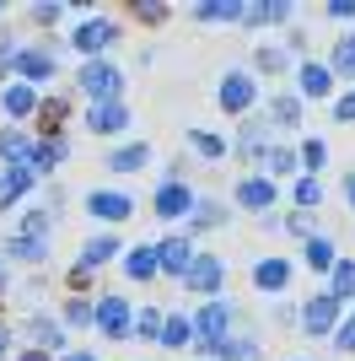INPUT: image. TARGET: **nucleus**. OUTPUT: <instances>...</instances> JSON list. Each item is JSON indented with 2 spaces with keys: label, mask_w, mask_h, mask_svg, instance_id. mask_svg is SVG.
Listing matches in <instances>:
<instances>
[{
  "label": "nucleus",
  "mask_w": 355,
  "mask_h": 361,
  "mask_svg": "<svg viewBox=\"0 0 355 361\" xmlns=\"http://www.w3.org/2000/svg\"><path fill=\"white\" fill-rule=\"evenodd\" d=\"M221 275H226V264H221L216 254H194L189 270L178 275V281H183L189 291H221Z\"/></svg>",
  "instance_id": "4"
},
{
  "label": "nucleus",
  "mask_w": 355,
  "mask_h": 361,
  "mask_svg": "<svg viewBox=\"0 0 355 361\" xmlns=\"http://www.w3.org/2000/svg\"><path fill=\"white\" fill-rule=\"evenodd\" d=\"M0 108L22 119V114H32V108H38V92H32L27 81H16V87H6V92H0Z\"/></svg>",
  "instance_id": "16"
},
{
  "label": "nucleus",
  "mask_w": 355,
  "mask_h": 361,
  "mask_svg": "<svg viewBox=\"0 0 355 361\" xmlns=\"http://www.w3.org/2000/svg\"><path fill=\"white\" fill-rule=\"evenodd\" d=\"M264 167H269V173H291V167H296V157L275 146V151H264Z\"/></svg>",
  "instance_id": "34"
},
{
  "label": "nucleus",
  "mask_w": 355,
  "mask_h": 361,
  "mask_svg": "<svg viewBox=\"0 0 355 361\" xmlns=\"http://www.w3.org/2000/svg\"><path fill=\"white\" fill-rule=\"evenodd\" d=\"M253 97H259V87H253V75H248V71H226V75H221V92H216V103H221L226 114H248Z\"/></svg>",
  "instance_id": "3"
},
{
  "label": "nucleus",
  "mask_w": 355,
  "mask_h": 361,
  "mask_svg": "<svg viewBox=\"0 0 355 361\" xmlns=\"http://www.w3.org/2000/svg\"><path fill=\"white\" fill-rule=\"evenodd\" d=\"M92 324H97L103 334H113V340H124V334H130V302L124 297H103L97 307H92Z\"/></svg>",
  "instance_id": "8"
},
{
  "label": "nucleus",
  "mask_w": 355,
  "mask_h": 361,
  "mask_svg": "<svg viewBox=\"0 0 355 361\" xmlns=\"http://www.w3.org/2000/svg\"><path fill=\"white\" fill-rule=\"evenodd\" d=\"M189 259H194V248L183 238H167L162 248H156V270H167V275H183L189 270Z\"/></svg>",
  "instance_id": "14"
},
{
  "label": "nucleus",
  "mask_w": 355,
  "mask_h": 361,
  "mask_svg": "<svg viewBox=\"0 0 355 361\" xmlns=\"http://www.w3.org/2000/svg\"><path fill=\"white\" fill-rule=\"evenodd\" d=\"M269 114H275V124H296L301 103H296V97H275V103H269Z\"/></svg>",
  "instance_id": "32"
},
{
  "label": "nucleus",
  "mask_w": 355,
  "mask_h": 361,
  "mask_svg": "<svg viewBox=\"0 0 355 361\" xmlns=\"http://www.w3.org/2000/svg\"><path fill=\"white\" fill-rule=\"evenodd\" d=\"M87 124H92V135H113V130L130 124V108H124V103H92Z\"/></svg>",
  "instance_id": "12"
},
{
  "label": "nucleus",
  "mask_w": 355,
  "mask_h": 361,
  "mask_svg": "<svg viewBox=\"0 0 355 361\" xmlns=\"http://www.w3.org/2000/svg\"><path fill=\"white\" fill-rule=\"evenodd\" d=\"M334 119H340V124H350V119H355V92H350V97H340V103H334Z\"/></svg>",
  "instance_id": "41"
},
{
  "label": "nucleus",
  "mask_w": 355,
  "mask_h": 361,
  "mask_svg": "<svg viewBox=\"0 0 355 361\" xmlns=\"http://www.w3.org/2000/svg\"><path fill=\"white\" fill-rule=\"evenodd\" d=\"M253 286L259 291H285L291 286V259H259V264H253Z\"/></svg>",
  "instance_id": "11"
},
{
  "label": "nucleus",
  "mask_w": 355,
  "mask_h": 361,
  "mask_svg": "<svg viewBox=\"0 0 355 361\" xmlns=\"http://www.w3.org/2000/svg\"><path fill=\"white\" fill-rule=\"evenodd\" d=\"M75 81H81V92H87L92 103H118V92H124V75H118L108 60H87Z\"/></svg>",
  "instance_id": "1"
},
{
  "label": "nucleus",
  "mask_w": 355,
  "mask_h": 361,
  "mask_svg": "<svg viewBox=\"0 0 355 361\" xmlns=\"http://www.w3.org/2000/svg\"><path fill=\"white\" fill-rule=\"evenodd\" d=\"M285 226H291L296 238H312V221H307V216H301V211H296V216H291V221H285Z\"/></svg>",
  "instance_id": "43"
},
{
  "label": "nucleus",
  "mask_w": 355,
  "mask_h": 361,
  "mask_svg": "<svg viewBox=\"0 0 355 361\" xmlns=\"http://www.w3.org/2000/svg\"><path fill=\"white\" fill-rule=\"evenodd\" d=\"M307 270H334V243L328 238H307Z\"/></svg>",
  "instance_id": "26"
},
{
  "label": "nucleus",
  "mask_w": 355,
  "mask_h": 361,
  "mask_svg": "<svg viewBox=\"0 0 355 361\" xmlns=\"http://www.w3.org/2000/svg\"><path fill=\"white\" fill-rule=\"evenodd\" d=\"M135 16H140V22H167V6H162V0H140Z\"/></svg>",
  "instance_id": "36"
},
{
  "label": "nucleus",
  "mask_w": 355,
  "mask_h": 361,
  "mask_svg": "<svg viewBox=\"0 0 355 361\" xmlns=\"http://www.w3.org/2000/svg\"><path fill=\"white\" fill-rule=\"evenodd\" d=\"M32 183H38V173H32L27 162H16V167H6V178H0V205H16V200L27 195Z\"/></svg>",
  "instance_id": "13"
},
{
  "label": "nucleus",
  "mask_w": 355,
  "mask_h": 361,
  "mask_svg": "<svg viewBox=\"0 0 355 361\" xmlns=\"http://www.w3.org/2000/svg\"><path fill=\"white\" fill-rule=\"evenodd\" d=\"M0 286H6V270H0Z\"/></svg>",
  "instance_id": "48"
},
{
  "label": "nucleus",
  "mask_w": 355,
  "mask_h": 361,
  "mask_svg": "<svg viewBox=\"0 0 355 361\" xmlns=\"http://www.w3.org/2000/svg\"><path fill=\"white\" fill-rule=\"evenodd\" d=\"M334 345H340L344 356L355 350V313H350V324H340V329H334Z\"/></svg>",
  "instance_id": "39"
},
{
  "label": "nucleus",
  "mask_w": 355,
  "mask_h": 361,
  "mask_svg": "<svg viewBox=\"0 0 355 361\" xmlns=\"http://www.w3.org/2000/svg\"><path fill=\"white\" fill-rule=\"evenodd\" d=\"M194 16L199 22H242V0H205Z\"/></svg>",
  "instance_id": "19"
},
{
  "label": "nucleus",
  "mask_w": 355,
  "mask_h": 361,
  "mask_svg": "<svg viewBox=\"0 0 355 361\" xmlns=\"http://www.w3.org/2000/svg\"><path fill=\"white\" fill-rule=\"evenodd\" d=\"M237 205H248V211H269V205H275V183H269L264 173L242 178V183H237Z\"/></svg>",
  "instance_id": "10"
},
{
  "label": "nucleus",
  "mask_w": 355,
  "mask_h": 361,
  "mask_svg": "<svg viewBox=\"0 0 355 361\" xmlns=\"http://www.w3.org/2000/svg\"><path fill=\"white\" fill-rule=\"evenodd\" d=\"M210 356H221V361H259V345H253L248 334H237V340H221Z\"/></svg>",
  "instance_id": "22"
},
{
  "label": "nucleus",
  "mask_w": 355,
  "mask_h": 361,
  "mask_svg": "<svg viewBox=\"0 0 355 361\" xmlns=\"http://www.w3.org/2000/svg\"><path fill=\"white\" fill-rule=\"evenodd\" d=\"M6 254H16V259H44L49 254V238H11V243H6Z\"/></svg>",
  "instance_id": "28"
},
{
  "label": "nucleus",
  "mask_w": 355,
  "mask_h": 361,
  "mask_svg": "<svg viewBox=\"0 0 355 361\" xmlns=\"http://www.w3.org/2000/svg\"><path fill=\"white\" fill-rule=\"evenodd\" d=\"M6 350H11V329L0 324V361H6Z\"/></svg>",
  "instance_id": "44"
},
{
  "label": "nucleus",
  "mask_w": 355,
  "mask_h": 361,
  "mask_svg": "<svg viewBox=\"0 0 355 361\" xmlns=\"http://www.w3.org/2000/svg\"><path fill=\"white\" fill-rule=\"evenodd\" d=\"M328 16L334 22H355V0H328Z\"/></svg>",
  "instance_id": "40"
},
{
  "label": "nucleus",
  "mask_w": 355,
  "mask_h": 361,
  "mask_svg": "<svg viewBox=\"0 0 355 361\" xmlns=\"http://www.w3.org/2000/svg\"><path fill=\"white\" fill-rule=\"evenodd\" d=\"M113 254H118L113 238H92L87 248H81V264H87V270H97V264H103V259H113Z\"/></svg>",
  "instance_id": "27"
},
{
  "label": "nucleus",
  "mask_w": 355,
  "mask_h": 361,
  "mask_svg": "<svg viewBox=\"0 0 355 361\" xmlns=\"http://www.w3.org/2000/svg\"><path fill=\"white\" fill-rule=\"evenodd\" d=\"M318 200H323L318 178H296V205H318Z\"/></svg>",
  "instance_id": "33"
},
{
  "label": "nucleus",
  "mask_w": 355,
  "mask_h": 361,
  "mask_svg": "<svg viewBox=\"0 0 355 361\" xmlns=\"http://www.w3.org/2000/svg\"><path fill=\"white\" fill-rule=\"evenodd\" d=\"M350 205H355V178H350Z\"/></svg>",
  "instance_id": "47"
},
{
  "label": "nucleus",
  "mask_w": 355,
  "mask_h": 361,
  "mask_svg": "<svg viewBox=\"0 0 355 361\" xmlns=\"http://www.w3.org/2000/svg\"><path fill=\"white\" fill-rule=\"evenodd\" d=\"M16 71L27 75V81H49V75H54V60H49L44 49H16Z\"/></svg>",
  "instance_id": "15"
},
{
  "label": "nucleus",
  "mask_w": 355,
  "mask_h": 361,
  "mask_svg": "<svg viewBox=\"0 0 355 361\" xmlns=\"http://www.w3.org/2000/svg\"><path fill=\"white\" fill-rule=\"evenodd\" d=\"M189 146L199 151V157H226V140L210 135V130H189Z\"/></svg>",
  "instance_id": "29"
},
{
  "label": "nucleus",
  "mask_w": 355,
  "mask_h": 361,
  "mask_svg": "<svg viewBox=\"0 0 355 361\" xmlns=\"http://www.w3.org/2000/svg\"><path fill=\"white\" fill-rule=\"evenodd\" d=\"M113 38H118V27L108 22V16H87V22L75 27V49H81L87 60H92V54H103V49L113 44Z\"/></svg>",
  "instance_id": "7"
},
{
  "label": "nucleus",
  "mask_w": 355,
  "mask_h": 361,
  "mask_svg": "<svg viewBox=\"0 0 355 361\" xmlns=\"http://www.w3.org/2000/svg\"><path fill=\"white\" fill-rule=\"evenodd\" d=\"M124 275H130V281H151V275H156V248H135V254L124 259Z\"/></svg>",
  "instance_id": "24"
},
{
  "label": "nucleus",
  "mask_w": 355,
  "mask_h": 361,
  "mask_svg": "<svg viewBox=\"0 0 355 361\" xmlns=\"http://www.w3.org/2000/svg\"><path fill=\"white\" fill-rule=\"evenodd\" d=\"M16 361H49V350H22Z\"/></svg>",
  "instance_id": "45"
},
{
  "label": "nucleus",
  "mask_w": 355,
  "mask_h": 361,
  "mask_svg": "<svg viewBox=\"0 0 355 361\" xmlns=\"http://www.w3.org/2000/svg\"><path fill=\"white\" fill-rule=\"evenodd\" d=\"M328 71L355 75V38H340V44H334V60H328Z\"/></svg>",
  "instance_id": "30"
},
{
  "label": "nucleus",
  "mask_w": 355,
  "mask_h": 361,
  "mask_svg": "<svg viewBox=\"0 0 355 361\" xmlns=\"http://www.w3.org/2000/svg\"><path fill=\"white\" fill-rule=\"evenodd\" d=\"M0 157H6V162H27L32 157V146H27V135H22V130H0Z\"/></svg>",
  "instance_id": "23"
},
{
  "label": "nucleus",
  "mask_w": 355,
  "mask_h": 361,
  "mask_svg": "<svg viewBox=\"0 0 355 361\" xmlns=\"http://www.w3.org/2000/svg\"><path fill=\"white\" fill-rule=\"evenodd\" d=\"M65 361H97V356H87V350H70V356H65Z\"/></svg>",
  "instance_id": "46"
},
{
  "label": "nucleus",
  "mask_w": 355,
  "mask_h": 361,
  "mask_svg": "<svg viewBox=\"0 0 355 361\" xmlns=\"http://www.w3.org/2000/svg\"><path fill=\"white\" fill-rule=\"evenodd\" d=\"M226 329H232V307H226L221 297L205 302V307H199V324H194V334H199V350H216V345L226 340Z\"/></svg>",
  "instance_id": "2"
},
{
  "label": "nucleus",
  "mask_w": 355,
  "mask_h": 361,
  "mask_svg": "<svg viewBox=\"0 0 355 361\" xmlns=\"http://www.w3.org/2000/svg\"><path fill=\"white\" fill-rule=\"evenodd\" d=\"M65 162V140H44V146H32V173H44V167H59Z\"/></svg>",
  "instance_id": "25"
},
{
  "label": "nucleus",
  "mask_w": 355,
  "mask_h": 361,
  "mask_svg": "<svg viewBox=\"0 0 355 361\" xmlns=\"http://www.w3.org/2000/svg\"><path fill=\"white\" fill-rule=\"evenodd\" d=\"M334 302H350L355 297V259H334Z\"/></svg>",
  "instance_id": "21"
},
{
  "label": "nucleus",
  "mask_w": 355,
  "mask_h": 361,
  "mask_svg": "<svg viewBox=\"0 0 355 361\" xmlns=\"http://www.w3.org/2000/svg\"><path fill=\"white\" fill-rule=\"evenodd\" d=\"M65 324H92V302L70 297V302H65Z\"/></svg>",
  "instance_id": "35"
},
{
  "label": "nucleus",
  "mask_w": 355,
  "mask_h": 361,
  "mask_svg": "<svg viewBox=\"0 0 355 361\" xmlns=\"http://www.w3.org/2000/svg\"><path fill=\"white\" fill-rule=\"evenodd\" d=\"M323 140H307V146H301V162H307V173H318V167H323Z\"/></svg>",
  "instance_id": "38"
},
{
  "label": "nucleus",
  "mask_w": 355,
  "mask_h": 361,
  "mask_svg": "<svg viewBox=\"0 0 355 361\" xmlns=\"http://www.w3.org/2000/svg\"><path fill=\"white\" fill-rule=\"evenodd\" d=\"M334 318H340V302H334V297H312L307 307H301V329H307V334H328V329H334Z\"/></svg>",
  "instance_id": "9"
},
{
  "label": "nucleus",
  "mask_w": 355,
  "mask_h": 361,
  "mask_svg": "<svg viewBox=\"0 0 355 361\" xmlns=\"http://www.w3.org/2000/svg\"><path fill=\"white\" fill-rule=\"evenodd\" d=\"M87 211L97 216V221H130V216H135V200L118 195V189H92V195H87Z\"/></svg>",
  "instance_id": "5"
},
{
  "label": "nucleus",
  "mask_w": 355,
  "mask_h": 361,
  "mask_svg": "<svg viewBox=\"0 0 355 361\" xmlns=\"http://www.w3.org/2000/svg\"><path fill=\"white\" fill-rule=\"evenodd\" d=\"M156 340H162V345L167 350H183V345H189V340H194V329H189V318H162V334H156Z\"/></svg>",
  "instance_id": "20"
},
{
  "label": "nucleus",
  "mask_w": 355,
  "mask_h": 361,
  "mask_svg": "<svg viewBox=\"0 0 355 361\" xmlns=\"http://www.w3.org/2000/svg\"><path fill=\"white\" fill-rule=\"evenodd\" d=\"M328 87H334V71L328 65H301V97H328Z\"/></svg>",
  "instance_id": "17"
},
{
  "label": "nucleus",
  "mask_w": 355,
  "mask_h": 361,
  "mask_svg": "<svg viewBox=\"0 0 355 361\" xmlns=\"http://www.w3.org/2000/svg\"><path fill=\"white\" fill-rule=\"evenodd\" d=\"M189 211H194V189L178 183V173H173V178L156 189V216H162V221H178V216H189Z\"/></svg>",
  "instance_id": "6"
},
{
  "label": "nucleus",
  "mask_w": 355,
  "mask_h": 361,
  "mask_svg": "<svg viewBox=\"0 0 355 361\" xmlns=\"http://www.w3.org/2000/svg\"><path fill=\"white\" fill-rule=\"evenodd\" d=\"M146 162H151V146H140V140H135V146H118L113 157H108L113 173H135V167H146Z\"/></svg>",
  "instance_id": "18"
},
{
  "label": "nucleus",
  "mask_w": 355,
  "mask_h": 361,
  "mask_svg": "<svg viewBox=\"0 0 355 361\" xmlns=\"http://www.w3.org/2000/svg\"><path fill=\"white\" fill-rule=\"evenodd\" d=\"M32 16H38V22H49V27H54L59 16H65V6H38V11H32Z\"/></svg>",
  "instance_id": "42"
},
{
  "label": "nucleus",
  "mask_w": 355,
  "mask_h": 361,
  "mask_svg": "<svg viewBox=\"0 0 355 361\" xmlns=\"http://www.w3.org/2000/svg\"><path fill=\"white\" fill-rule=\"evenodd\" d=\"M135 329H140V334H151V340H156V334H162V313H156V307H146V313L135 318Z\"/></svg>",
  "instance_id": "37"
},
{
  "label": "nucleus",
  "mask_w": 355,
  "mask_h": 361,
  "mask_svg": "<svg viewBox=\"0 0 355 361\" xmlns=\"http://www.w3.org/2000/svg\"><path fill=\"white\" fill-rule=\"evenodd\" d=\"M189 216H194V226H221L226 211L216 205V200H194V211H189Z\"/></svg>",
  "instance_id": "31"
}]
</instances>
